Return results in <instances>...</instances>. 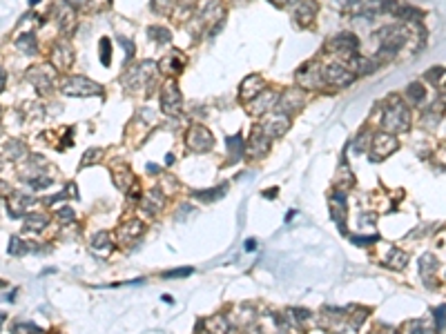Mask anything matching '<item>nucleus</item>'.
Wrapping results in <instances>:
<instances>
[{
  "label": "nucleus",
  "instance_id": "nucleus-1",
  "mask_svg": "<svg viewBox=\"0 0 446 334\" xmlns=\"http://www.w3.org/2000/svg\"><path fill=\"white\" fill-rule=\"evenodd\" d=\"M65 94H70V96H85V94H92V92H100V87H96L94 82H89L87 78H81V76H74L70 78V82L63 87Z\"/></svg>",
  "mask_w": 446,
  "mask_h": 334
},
{
  "label": "nucleus",
  "instance_id": "nucleus-2",
  "mask_svg": "<svg viewBox=\"0 0 446 334\" xmlns=\"http://www.w3.org/2000/svg\"><path fill=\"white\" fill-rule=\"evenodd\" d=\"M143 234V223L141 221H127L125 225H121L118 227V238H121L123 243L125 241H129V238H136V236H141Z\"/></svg>",
  "mask_w": 446,
  "mask_h": 334
},
{
  "label": "nucleus",
  "instance_id": "nucleus-3",
  "mask_svg": "<svg viewBox=\"0 0 446 334\" xmlns=\"http://www.w3.org/2000/svg\"><path fill=\"white\" fill-rule=\"evenodd\" d=\"M163 200H165L163 198V194L159 192V189H154V192L143 198V210L148 212V214H159V212L163 210V205H165Z\"/></svg>",
  "mask_w": 446,
  "mask_h": 334
},
{
  "label": "nucleus",
  "instance_id": "nucleus-4",
  "mask_svg": "<svg viewBox=\"0 0 446 334\" xmlns=\"http://www.w3.org/2000/svg\"><path fill=\"white\" fill-rule=\"evenodd\" d=\"M205 325H208V332H212V334H228V319H225L223 314H217V316H212V319H208L205 321Z\"/></svg>",
  "mask_w": 446,
  "mask_h": 334
},
{
  "label": "nucleus",
  "instance_id": "nucleus-5",
  "mask_svg": "<svg viewBox=\"0 0 446 334\" xmlns=\"http://www.w3.org/2000/svg\"><path fill=\"white\" fill-rule=\"evenodd\" d=\"M228 192V185H217V187H212V189H205V192H194V196L196 198H201V200H205V203H212V200H217L219 196H223V194Z\"/></svg>",
  "mask_w": 446,
  "mask_h": 334
},
{
  "label": "nucleus",
  "instance_id": "nucleus-6",
  "mask_svg": "<svg viewBox=\"0 0 446 334\" xmlns=\"http://www.w3.org/2000/svg\"><path fill=\"white\" fill-rule=\"evenodd\" d=\"M92 247L98 249V252H110V249L114 247V241L110 238V234H107V232H98L92 238Z\"/></svg>",
  "mask_w": 446,
  "mask_h": 334
},
{
  "label": "nucleus",
  "instance_id": "nucleus-7",
  "mask_svg": "<svg viewBox=\"0 0 446 334\" xmlns=\"http://www.w3.org/2000/svg\"><path fill=\"white\" fill-rule=\"evenodd\" d=\"M45 225H47V216H45V214H27L25 216V227H27V230L41 232Z\"/></svg>",
  "mask_w": 446,
  "mask_h": 334
},
{
  "label": "nucleus",
  "instance_id": "nucleus-8",
  "mask_svg": "<svg viewBox=\"0 0 446 334\" xmlns=\"http://www.w3.org/2000/svg\"><path fill=\"white\" fill-rule=\"evenodd\" d=\"M406 261H408V259H406L404 252H393V259H388L386 265L393 267V270H402V267L406 265Z\"/></svg>",
  "mask_w": 446,
  "mask_h": 334
},
{
  "label": "nucleus",
  "instance_id": "nucleus-9",
  "mask_svg": "<svg viewBox=\"0 0 446 334\" xmlns=\"http://www.w3.org/2000/svg\"><path fill=\"white\" fill-rule=\"evenodd\" d=\"M192 272H194V267H179V270H167L165 274V278H181V276H190Z\"/></svg>",
  "mask_w": 446,
  "mask_h": 334
},
{
  "label": "nucleus",
  "instance_id": "nucleus-10",
  "mask_svg": "<svg viewBox=\"0 0 446 334\" xmlns=\"http://www.w3.org/2000/svg\"><path fill=\"white\" fill-rule=\"evenodd\" d=\"M20 252H27V245H22L20 238L14 236V238H11V243H9V254L11 256H18Z\"/></svg>",
  "mask_w": 446,
  "mask_h": 334
},
{
  "label": "nucleus",
  "instance_id": "nucleus-11",
  "mask_svg": "<svg viewBox=\"0 0 446 334\" xmlns=\"http://www.w3.org/2000/svg\"><path fill=\"white\" fill-rule=\"evenodd\" d=\"M228 145H230V152H232L234 156H239L241 152H244V141H241V136H230L228 138Z\"/></svg>",
  "mask_w": 446,
  "mask_h": 334
},
{
  "label": "nucleus",
  "instance_id": "nucleus-12",
  "mask_svg": "<svg viewBox=\"0 0 446 334\" xmlns=\"http://www.w3.org/2000/svg\"><path fill=\"white\" fill-rule=\"evenodd\" d=\"M100 158V152L98 149H89V152L85 154V158L81 160V167H87L89 163H94V160H98Z\"/></svg>",
  "mask_w": 446,
  "mask_h": 334
},
{
  "label": "nucleus",
  "instance_id": "nucleus-13",
  "mask_svg": "<svg viewBox=\"0 0 446 334\" xmlns=\"http://www.w3.org/2000/svg\"><path fill=\"white\" fill-rule=\"evenodd\" d=\"M435 321H437V330L442 332L446 325V308H437L435 310Z\"/></svg>",
  "mask_w": 446,
  "mask_h": 334
},
{
  "label": "nucleus",
  "instance_id": "nucleus-14",
  "mask_svg": "<svg viewBox=\"0 0 446 334\" xmlns=\"http://www.w3.org/2000/svg\"><path fill=\"white\" fill-rule=\"evenodd\" d=\"M377 234H372V236H351V241L353 243H357V245H370V243H375L377 241Z\"/></svg>",
  "mask_w": 446,
  "mask_h": 334
},
{
  "label": "nucleus",
  "instance_id": "nucleus-15",
  "mask_svg": "<svg viewBox=\"0 0 446 334\" xmlns=\"http://www.w3.org/2000/svg\"><path fill=\"white\" fill-rule=\"evenodd\" d=\"M58 219L63 221V223H72V221L76 219V214H74V212H72L70 207H63V210L58 212Z\"/></svg>",
  "mask_w": 446,
  "mask_h": 334
},
{
  "label": "nucleus",
  "instance_id": "nucleus-16",
  "mask_svg": "<svg viewBox=\"0 0 446 334\" xmlns=\"http://www.w3.org/2000/svg\"><path fill=\"white\" fill-rule=\"evenodd\" d=\"M100 47H103V65H110V40H100Z\"/></svg>",
  "mask_w": 446,
  "mask_h": 334
},
{
  "label": "nucleus",
  "instance_id": "nucleus-17",
  "mask_svg": "<svg viewBox=\"0 0 446 334\" xmlns=\"http://www.w3.org/2000/svg\"><path fill=\"white\" fill-rule=\"evenodd\" d=\"M255 245H257L255 241H248V243H246V249H255Z\"/></svg>",
  "mask_w": 446,
  "mask_h": 334
},
{
  "label": "nucleus",
  "instance_id": "nucleus-18",
  "mask_svg": "<svg viewBox=\"0 0 446 334\" xmlns=\"http://www.w3.org/2000/svg\"><path fill=\"white\" fill-rule=\"evenodd\" d=\"M29 3H31V5H36V3H38V0H29Z\"/></svg>",
  "mask_w": 446,
  "mask_h": 334
},
{
  "label": "nucleus",
  "instance_id": "nucleus-19",
  "mask_svg": "<svg viewBox=\"0 0 446 334\" xmlns=\"http://www.w3.org/2000/svg\"><path fill=\"white\" fill-rule=\"evenodd\" d=\"M375 334H380V332H375Z\"/></svg>",
  "mask_w": 446,
  "mask_h": 334
}]
</instances>
